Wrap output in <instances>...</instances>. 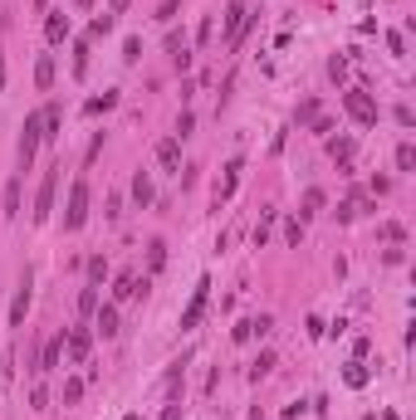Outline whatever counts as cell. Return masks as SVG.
<instances>
[{
  "label": "cell",
  "instance_id": "6da1fadb",
  "mask_svg": "<svg viewBox=\"0 0 416 420\" xmlns=\"http://www.w3.org/2000/svg\"><path fill=\"white\" fill-rule=\"evenodd\" d=\"M39 142H44V113H30V118H25V127H20V147H15L20 171H30L34 151H39Z\"/></svg>",
  "mask_w": 416,
  "mask_h": 420
},
{
  "label": "cell",
  "instance_id": "7a4b0ae2",
  "mask_svg": "<svg viewBox=\"0 0 416 420\" xmlns=\"http://www.w3.org/2000/svg\"><path fill=\"white\" fill-rule=\"evenodd\" d=\"M83 220H88V181L79 176V181L69 186V205H64V230H83Z\"/></svg>",
  "mask_w": 416,
  "mask_h": 420
},
{
  "label": "cell",
  "instance_id": "3957f363",
  "mask_svg": "<svg viewBox=\"0 0 416 420\" xmlns=\"http://www.w3.org/2000/svg\"><path fill=\"white\" fill-rule=\"evenodd\" d=\"M59 171L64 167H49L44 181H39V196H34V225H44L49 216H55V191H59Z\"/></svg>",
  "mask_w": 416,
  "mask_h": 420
},
{
  "label": "cell",
  "instance_id": "277c9868",
  "mask_svg": "<svg viewBox=\"0 0 416 420\" xmlns=\"http://www.w3.org/2000/svg\"><path fill=\"white\" fill-rule=\"evenodd\" d=\"M343 108H348V118H353L357 127H373V123H377V103H373V93H362V88H353V93L343 98Z\"/></svg>",
  "mask_w": 416,
  "mask_h": 420
},
{
  "label": "cell",
  "instance_id": "5b68a950",
  "mask_svg": "<svg viewBox=\"0 0 416 420\" xmlns=\"http://www.w3.org/2000/svg\"><path fill=\"white\" fill-rule=\"evenodd\" d=\"M255 25V15L245 10V0H230V6H226V44L235 49L240 39H245V30Z\"/></svg>",
  "mask_w": 416,
  "mask_h": 420
},
{
  "label": "cell",
  "instance_id": "8992f818",
  "mask_svg": "<svg viewBox=\"0 0 416 420\" xmlns=\"http://www.w3.org/2000/svg\"><path fill=\"white\" fill-rule=\"evenodd\" d=\"M206 303H211V279H201V284L191 288V303L181 308V333H191V328L201 323V313H206Z\"/></svg>",
  "mask_w": 416,
  "mask_h": 420
},
{
  "label": "cell",
  "instance_id": "52a82bcc",
  "mask_svg": "<svg viewBox=\"0 0 416 420\" xmlns=\"http://www.w3.org/2000/svg\"><path fill=\"white\" fill-rule=\"evenodd\" d=\"M88 347H93V333H88V328H69V333H64L69 361H88Z\"/></svg>",
  "mask_w": 416,
  "mask_h": 420
},
{
  "label": "cell",
  "instance_id": "ba28073f",
  "mask_svg": "<svg viewBox=\"0 0 416 420\" xmlns=\"http://www.w3.org/2000/svg\"><path fill=\"white\" fill-rule=\"evenodd\" d=\"M25 313H30V269L20 279V293L10 298V328H25Z\"/></svg>",
  "mask_w": 416,
  "mask_h": 420
},
{
  "label": "cell",
  "instance_id": "9c48e42d",
  "mask_svg": "<svg viewBox=\"0 0 416 420\" xmlns=\"http://www.w3.org/2000/svg\"><path fill=\"white\" fill-rule=\"evenodd\" d=\"M142 293H147V279H137V274H118V284H113V298H118V303L142 298Z\"/></svg>",
  "mask_w": 416,
  "mask_h": 420
},
{
  "label": "cell",
  "instance_id": "30bf717a",
  "mask_svg": "<svg viewBox=\"0 0 416 420\" xmlns=\"http://www.w3.org/2000/svg\"><path fill=\"white\" fill-rule=\"evenodd\" d=\"M93 328H98V337H118V308L113 303L93 308Z\"/></svg>",
  "mask_w": 416,
  "mask_h": 420
},
{
  "label": "cell",
  "instance_id": "8fae6325",
  "mask_svg": "<svg viewBox=\"0 0 416 420\" xmlns=\"http://www.w3.org/2000/svg\"><path fill=\"white\" fill-rule=\"evenodd\" d=\"M69 34H74V30H69V15H59V10L44 15V39H49V44H64Z\"/></svg>",
  "mask_w": 416,
  "mask_h": 420
},
{
  "label": "cell",
  "instance_id": "7c38bea8",
  "mask_svg": "<svg viewBox=\"0 0 416 420\" xmlns=\"http://www.w3.org/2000/svg\"><path fill=\"white\" fill-rule=\"evenodd\" d=\"M240 171H245L240 162H230V167H226V181L216 186V210H221V205H226V200L235 196V186H240Z\"/></svg>",
  "mask_w": 416,
  "mask_h": 420
},
{
  "label": "cell",
  "instance_id": "4fadbf2b",
  "mask_svg": "<svg viewBox=\"0 0 416 420\" xmlns=\"http://www.w3.org/2000/svg\"><path fill=\"white\" fill-rule=\"evenodd\" d=\"M0 210H6V220H15L20 216V171L6 181V196H0Z\"/></svg>",
  "mask_w": 416,
  "mask_h": 420
},
{
  "label": "cell",
  "instance_id": "5bb4252c",
  "mask_svg": "<svg viewBox=\"0 0 416 420\" xmlns=\"http://www.w3.org/2000/svg\"><path fill=\"white\" fill-rule=\"evenodd\" d=\"M177 162H181V142H177V137L157 142V167H162V171H177Z\"/></svg>",
  "mask_w": 416,
  "mask_h": 420
},
{
  "label": "cell",
  "instance_id": "9a60e30c",
  "mask_svg": "<svg viewBox=\"0 0 416 420\" xmlns=\"http://www.w3.org/2000/svg\"><path fill=\"white\" fill-rule=\"evenodd\" d=\"M324 200H328V196H324L319 186H308V191H304V210H299V220H314L319 210H324Z\"/></svg>",
  "mask_w": 416,
  "mask_h": 420
},
{
  "label": "cell",
  "instance_id": "2e32d148",
  "mask_svg": "<svg viewBox=\"0 0 416 420\" xmlns=\"http://www.w3.org/2000/svg\"><path fill=\"white\" fill-rule=\"evenodd\" d=\"M353 151H357V147H353V137H338V142H328V156H333V162H338L343 171L353 167Z\"/></svg>",
  "mask_w": 416,
  "mask_h": 420
},
{
  "label": "cell",
  "instance_id": "e0dca14e",
  "mask_svg": "<svg viewBox=\"0 0 416 420\" xmlns=\"http://www.w3.org/2000/svg\"><path fill=\"white\" fill-rule=\"evenodd\" d=\"M34 83H39V88H55V54H39V64H34Z\"/></svg>",
  "mask_w": 416,
  "mask_h": 420
},
{
  "label": "cell",
  "instance_id": "ac0fdd59",
  "mask_svg": "<svg viewBox=\"0 0 416 420\" xmlns=\"http://www.w3.org/2000/svg\"><path fill=\"white\" fill-rule=\"evenodd\" d=\"M108 108H118V93H113V88L103 93V98H88V103H83V113H88V118H98V113H108Z\"/></svg>",
  "mask_w": 416,
  "mask_h": 420
},
{
  "label": "cell",
  "instance_id": "d6986e66",
  "mask_svg": "<svg viewBox=\"0 0 416 420\" xmlns=\"http://www.w3.org/2000/svg\"><path fill=\"white\" fill-rule=\"evenodd\" d=\"M132 200H137V205H152V176H147V171L132 176Z\"/></svg>",
  "mask_w": 416,
  "mask_h": 420
},
{
  "label": "cell",
  "instance_id": "ffe728a7",
  "mask_svg": "<svg viewBox=\"0 0 416 420\" xmlns=\"http://www.w3.org/2000/svg\"><path fill=\"white\" fill-rule=\"evenodd\" d=\"M275 216H279V210H265V216H259V225H255V249H265V240H270V225H275Z\"/></svg>",
  "mask_w": 416,
  "mask_h": 420
},
{
  "label": "cell",
  "instance_id": "44dd1931",
  "mask_svg": "<svg viewBox=\"0 0 416 420\" xmlns=\"http://www.w3.org/2000/svg\"><path fill=\"white\" fill-rule=\"evenodd\" d=\"M88 74V39H74V78Z\"/></svg>",
  "mask_w": 416,
  "mask_h": 420
},
{
  "label": "cell",
  "instance_id": "7402d4cb",
  "mask_svg": "<svg viewBox=\"0 0 416 420\" xmlns=\"http://www.w3.org/2000/svg\"><path fill=\"white\" fill-rule=\"evenodd\" d=\"M343 381H348V386H368V366H362V361H348V366H343Z\"/></svg>",
  "mask_w": 416,
  "mask_h": 420
},
{
  "label": "cell",
  "instance_id": "603a6c76",
  "mask_svg": "<svg viewBox=\"0 0 416 420\" xmlns=\"http://www.w3.org/2000/svg\"><path fill=\"white\" fill-rule=\"evenodd\" d=\"M93 308H98V284H88L79 293V313H83V318H93Z\"/></svg>",
  "mask_w": 416,
  "mask_h": 420
},
{
  "label": "cell",
  "instance_id": "cb8c5ba5",
  "mask_svg": "<svg viewBox=\"0 0 416 420\" xmlns=\"http://www.w3.org/2000/svg\"><path fill=\"white\" fill-rule=\"evenodd\" d=\"M103 279H108V259L93 254V259H88V284H103Z\"/></svg>",
  "mask_w": 416,
  "mask_h": 420
},
{
  "label": "cell",
  "instance_id": "d4e9b609",
  "mask_svg": "<svg viewBox=\"0 0 416 420\" xmlns=\"http://www.w3.org/2000/svg\"><path fill=\"white\" fill-rule=\"evenodd\" d=\"M411 167H416V147L402 142V147H397V171H411Z\"/></svg>",
  "mask_w": 416,
  "mask_h": 420
},
{
  "label": "cell",
  "instance_id": "484cf974",
  "mask_svg": "<svg viewBox=\"0 0 416 420\" xmlns=\"http://www.w3.org/2000/svg\"><path fill=\"white\" fill-rule=\"evenodd\" d=\"M147 264H152V269H162V264H167V244H162V240H152V244H147Z\"/></svg>",
  "mask_w": 416,
  "mask_h": 420
},
{
  "label": "cell",
  "instance_id": "4316f807",
  "mask_svg": "<svg viewBox=\"0 0 416 420\" xmlns=\"http://www.w3.org/2000/svg\"><path fill=\"white\" fill-rule=\"evenodd\" d=\"M108 30H113V15H98V20L88 25V44H93V39H103V34H108Z\"/></svg>",
  "mask_w": 416,
  "mask_h": 420
},
{
  "label": "cell",
  "instance_id": "83f0119b",
  "mask_svg": "<svg viewBox=\"0 0 416 420\" xmlns=\"http://www.w3.org/2000/svg\"><path fill=\"white\" fill-rule=\"evenodd\" d=\"M270 366H275V352H259V361L250 366V377L259 381V377H270Z\"/></svg>",
  "mask_w": 416,
  "mask_h": 420
},
{
  "label": "cell",
  "instance_id": "f1b7e54d",
  "mask_svg": "<svg viewBox=\"0 0 416 420\" xmlns=\"http://www.w3.org/2000/svg\"><path fill=\"white\" fill-rule=\"evenodd\" d=\"M328 78H333V83H343V78H348V59H343V54H333V59H328Z\"/></svg>",
  "mask_w": 416,
  "mask_h": 420
},
{
  "label": "cell",
  "instance_id": "f546056e",
  "mask_svg": "<svg viewBox=\"0 0 416 420\" xmlns=\"http://www.w3.org/2000/svg\"><path fill=\"white\" fill-rule=\"evenodd\" d=\"M123 59H128V64H137V59H142V39H137V34H128V44H123Z\"/></svg>",
  "mask_w": 416,
  "mask_h": 420
},
{
  "label": "cell",
  "instance_id": "4dcf8cb0",
  "mask_svg": "<svg viewBox=\"0 0 416 420\" xmlns=\"http://www.w3.org/2000/svg\"><path fill=\"white\" fill-rule=\"evenodd\" d=\"M377 235H382V240H392V244H402V240H406V230H402V225H397V220H387V225H382V230H377Z\"/></svg>",
  "mask_w": 416,
  "mask_h": 420
},
{
  "label": "cell",
  "instance_id": "1f68e13d",
  "mask_svg": "<svg viewBox=\"0 0 416 420\" xmlns=\"http://www.w3.org/2000/svg\"><path fill=\"white\" fill-rule=\"evenodd\" d=\"M284 240L299 249V240H304V220H289V225H284Z\"/></svg>",
  "mask_w": 416,
  "mask_h": 420
},
{
  "label": "cell",
  "instance_id": "d6a6232c",
  "mask_svg": "<svg viewBox=\"0 0 416 420\" xmlns=\"http://www.w3.org/2000/svg\"><path fill=\"white\" fill-rule=\"evenodd\" d=\"M294 118H299V123H314V118H319V103H314V98H308V103H304V108H299Z\"/></svg>",
  "mask_w": 416,
  "mask_h": 420
},
{
  "label": "cell",
  "instance_id": "836d02e7",
  "mask_svg": "<svg viewBox=\"0 0 416 420\" xmlns=\"http://www.w3.org/2000/svg\"><path fill=\"white\" fill-rule=\"evenodd\" d=\"M191 127H196V118H191V113H181V118H177V142H181V137H191Z\"/></svg>",
  "mask_w": 416,
  "mask_h": 420
},
{
  "label": "cell",
  "instance_id": "e575fe53",
  "mask_svg": "<svg viewBox=\"0 0 416 420\" xmlns=\"http://www.w3.org/2000/svg\"><path fill=\"white\" fill-rule=\"evenodd\" d=\"M79 396H83V381L69 377V381H64V401H79Z\"/></svg>",
  "mask_w": 416,
  "mask_h": 420
},
{
  "label": "cell",
  "instance_id": "d590c367",
  "mask_svg": "<svg viewBox=\"0 0 416 420\" xmlns=\"http://www.w3.org/2000/svg\"><path fill=\"white\" fill-rule=\"evenodd\" d=\"M30 406H34V410H44V406H49V391H44L39 381H34V391H30Z\"/></svg>",
  "mask_w": 416,
  "mask_h": 420
},
{
  "label": "cell",
  "instance_id": "8d00e7d4",
  "mask_svg": "<svg viewBox=\"0 0 416 420\" xmlns=\"http://www.w3.org/2000/svg\"><path fill=\"white\" fill-rule=\"evenodd\" d=\"M162 420H181V396H172V401L162 406Z\"/></svg>",
  "mask_w": 416,
  "mask_h": 420
},
{
  "label": "cell",
  "instance_id": "74e56055",
  "mask_svg": "<svg viewBox=\"0 0 416 420\" xmlns=\"http://www.w3.org/2000/svg\"><path fill=\"white\" fill-rule=\"evenodd\" d=\"M177 15V0H162V10H157V20H172Z\"/></svg>",
  "mask_w": 416,
  "mask_h": 420
},
{
  "label": "cell",
  "instance_id": "f35d334b",
  "mask_svg": "<svg viewBox=\"0 0 416 420\" xmlns=\"http://www.w3.org/2000/svg\"><path fill=\"white\" fill-rule=\"evenodd\" d=\"M128 10V0H108V15H123Z\"/></svg>",
  "mask_w": 416,
  "mask_h": 420
},
{
  "label": "cell",
  "instance_id": "ab89813d",
  "mask_svg": "<svg viewBox=\"0 0 416 420\" xmlns=\"http://www.w3.org/2000/svg\"><path fill=\"white\" fill-rule=\"evenodd\" d=\"M0 88H6V54H0Z\"/></svg>",
  "mask_w": 416,
  "mask_h": 420
},
{
  "label": "cell",
  "instance_id": "60d3db41",
  "mask_svg": "<svg viewBox=\"0 0 416 420\" xmlns=\"http://www.w3.org/2000/svg\"><path fill=\"white\" fill-rule=\"evenodd\" d=\"M79 6H83V10H88V6H93V0H79Z\"/></svg>",
  "mask_w": 416,
  "mask_h": 420
}]
</instances>
